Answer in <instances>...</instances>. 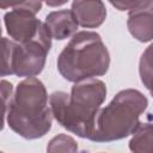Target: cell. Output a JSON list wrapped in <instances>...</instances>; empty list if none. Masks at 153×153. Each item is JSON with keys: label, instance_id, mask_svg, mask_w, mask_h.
<instances>
[{"label": "cell", "instance_id": "cell-7", "mask_svg": "<svg viewBox=\"0 0 153 153\" xmlns=\"http://www.w3.org/2000/svg\"><path fill=\"white\" fill-rule=\"evenodd\" d=\"M127 27L139 42L146 43L153 39V0H140L134 10L128 11Z\"/></svg>", "mask_w": 153, "mask_h": 153}, {"label": "cell", "instance_id": "cell-14", "mask_svg": "<svg viewBox=\"0 0 153 153\" xmlns=\"http://www.w3.org/2000/svg\"><path fill=\"white\" fill-rule=\"evenodd\" d=\"M110 4L116 7L118 11H130L134 10L139 4L140 0H122V1H110Z\"/></svg>", "mask_w": 153, "mask_h": 153}, {"label": "cell", "instance_id": "cell-12", "mask_svg": "<svg viewBox=\"0 0 153 153\" xmlns=\"http://www.w3.org/2000/svg\"><path fill=\"white\" fill-rule=\"evenodd\" d=\"M47 153H79V148L76 141L72 136L59 134L48 142Z\"/></svg>", "mask_w": 153, "mask_h": 153}, {"label": "cell", "instance_id": "cell-1", "mask_svg": "<svg viewBox=\"0 0 153 153\" xmlns=\"http://www.w3.org/2000/svg\"><path fill=\"white\" fill-rule=\"evenodd\" d=\"M106 98V85L93 78L75 82L71 94L55 91L49 96L53 117L68 131L82 139H90L96 116Z\"/></svg>", "mask_w": 153, "mask_h": 153}, {"label": "cell", "instance_id": "cell-10", "mask_svg": "<svg viewBox=\"0 0 153 153\" xmlns=\"http://www.w3.org/2000/svg\"><path fill=\"white\" fill-rule=\"evenodd\" d=\"M128 146L133 153H153V123H141Z\"/></svg>", "mask_w": 153, "mask_h": 153}, {"label": "cell", "instance_id": "cell-2", "mask_svg": "<svg viewBox=\"0 0 153 153\" xmlns=\"http://www.w3.org/2000/svg\"><path fill=\"white\" fill-rule=\"evenodd\" d=\"M8 127L26 140L43 137L51 129L53 114L44 84L36 76L22 80L4 112Z\"/></svg>", "mask_w": 153, "mask_h": 153}, {"label": "cell", "instance_id": "cell-5", "mask_svg": "<svg viewBox=\"0 0 153 153\" xmlns=\"http://www.w3.org/2000/svg\"><path fill=\"white\" fill-rule=\"evenodd\" d=\"M51 36L43 24L38 35L25 43H17L11 38L2 37V67L1 76L17 75L33 78L44 66L51 48Z\"/></svg>", "mask_w": 153, "mask_h": 153}, {"label": "cell", "instance_id": "cell-15", "mask_svg": "<svg viewBox=\"0 0 153 153\" xmlns=\"http://www.w3.org/2000/svg\"><path fill=\"white\" fill-rule=\"evenodd\" d=\"M67 1H55V2H51V1H47V5L48 6H61V5H65Z\"/></svg>", "mask_w": 153, "mask_h": 153}, {"label": "cell", "instance_id": "cell-13", "mask_svg": "<svg viewBox=\"0 0 153 153\" xmlns=\"http://www.w3.org/2000/svg\"><path fill=\"white\" fill-rule=\"evenodd\" d=\"M0 85H1V93H2V99H4V105H5L4 106V112H5L8 108V105H10V102H11L12 96H13V93H12L13 92V86L10 81H7L5 79L1 80Z\"/></svg>", "mask_w": 153, "mask_h": 153}, {"label": "cell", "instance_id": "cell-9", "mask_svg": "<svg viewBox=\"0 0 153 153\" xmlns=\"http://www.w3.org/2000/svg\"><path fill=\"white\" fill-rule=\"evenodd\" d=\"M72 12L74 13L79 25L86 29H96L100 26L106 18V8L103 1H73Z\"/></svg>", "mask_w": 153, "mask_h": 153}, {"label": "cell", "instance_id": "cell-8", "mask_svg": "<svg viewBox=\"0 0 153 153\" xmlns=\"http://www.w3.org/2000/svg\"><path fill=\"white\" fill-rule=\"evenodd\" d=\"M44 24L51 38L57 41L73 37L79 27V23L72 10H60L48 13Z\"/></svg>", "mask_w": 153, "mask_h": 153}, {"label": "cell", "instance_id": "cell-6", "mask_svg": "<svg viewBox=\"0 0 153 153\" xmlns=\"http://www.w3.org/2000/svg\"><path fill=\"white\" fill-rule=\"evenodd\" d=\"M11 11L4 14V24L10 38L17 43L33 39L44 23L36 18L42 8L41 1H20L10 4Z\"/></svg>", "mask_w": 153, "mask_h": 153}, {"label": "cell", "instance_id": "cell-3", "mask_svg": "<svg viewBox=\"0 0 153 153\" xmlns=\"http://www.w3.org/2000/svg\"><path fill=\"white\" fill-rule=\"evenodd\" d=\"M56 66L63 79L75 84L104 75L110 67V54L98 32L79 31L60 53Z\"/></svg>", "mask_w": 153, "mask_h": 153}, {"label": "cell", "instance_id": "cell-11", "mask_svg": "<svg viewBox=\"0 0 153 153\" xmlns=\"http://www.w3.org/2000/svg\"><path fill=\"white\" fill-rule=\"evenodd\" d=\"M139 75L141 82L153 97V43H151L140 56Z\"/></svg>", "mask_w": 153, "mask_h": 153}, {"label": "cell", "instance_id": "cell-4", "mask_svg": "<svg viewBox=\"0 0 153 153\" xmlns=\"http://www.w3.org/2000/svg\"><path fill=\"white\" fill-rule=\"evenodd\" d=\"M147 106L148 99L139 90H121L106 106L98 111L88 140L111 142L133 135L141 124L140 116Z\"/></svg>", "mask_w": 153, "mask_h": 153}, {"label": "cell", "instance_id": "cell-16", "mask_svg": "<svg viewBox=\"0 0 153 153\" xmlns=\"http://www.w3.org/2000/svg\"><path fill=\"white\" fill-rule=\"evenodd\" d=\"M2 153H4V152H2Z\"/></svg>", "mask_w": 153, "mask_h": 153}]
</instances>
